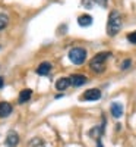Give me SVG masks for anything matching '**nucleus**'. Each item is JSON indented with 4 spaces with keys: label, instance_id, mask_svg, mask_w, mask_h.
Masks as SVG:
<instances>
[{
    "label": "nucleus",
    "instance_id": "9",
    "mask_svg": "<svg viewBox=\"0 0 136 147\" xmlns=\"http://www.w3.org/2000/svg\"><path fill=\"white\" fill-rule=\"evenodd\" d=\"M12 110H13V107H12L10 103L7 102H0V118H6L12 113Z\"/></svg>",
    "mask_w": 136,
    "mask_h": 147
},
{
    "label": "nucleus",
    "instance_id": "13",
    "mask_svg": "<svg viewBox=\"0 0 136 147\" xmlns=\"http://www.w3.org/2000/svg\"><path fill=\"white\" fill-rule=\"evenodd\" d=\"M105 125V121L103 122V127ZM103 127H94L91 131H89V136L91 137H94V138H97V140H100V137H101V134L104 132V128Z\"/></svg>",
    "mask_w": 136,
    "mask_h": 147
},
{
    "label": "nucleus",
    "instance_id": "4",
    "mask_svg": "<svg viewBox=\"0 0 136 147\" xmlns=\"http://www.w3.org/2000/svg\"><path fill=\"white\" fill-rule=\"evenodd\" d=\"M100 99H101V91L98 88L86 90L82 96V100H86V102H95V100H100Z\"/></svg>",
    "mask_w": 136,
    "mask_h": 147
},
{
    "label": "nucleus",
    "instance_id": "7",
    "mask_svg": "<svg viewBox=\"0 0 136 147\" xmlns=\"http://www.w3.org/2000/svg\"><path fill=\"white\" fill-rule=\"evenodd\" d=\"M110 112L116 119L121 118L123 116V105L119 103V102H113L111 103V107H110Z\"/></svg>",
    "mask_w": 136,
    "mask_h": 147
},
{
    "label": "nucleus",
    "instance_id": "11",
    "mask_svg": "<svg viewBox=\"0 0 136 147\" xmlns=\"http://www.w3.org/2000/svg\"><path fill=\"white\" fill-rule=\"evenodd\" d=\"M92 22H94V19H92L91 15H81L78 18V24H79L81 27H89Z\"/></svg>",
    "mask_w": 136,
    "mask_h": 147
},
{
    "label": "nucleus",
    "instance_id": "5",
    "mask_svg": "<svg viewBox=\"0 0 136 147\" xmlns=\"http://www.w3.org/2000/svg\"><path fill=\"white\" fill-rule=\"evenodd\" d=\"M5 144L7 147H16L19 144V136H18V132L16 131H9L7 132V136H6V140H5Z\"/></svg>",
    "mask_w": 136,
    "mask_h": 147
},
{
    "label": "nucleus",
    "instance_id": "18",
    "mask_svg": "<svg viewBox=\"0 0 136 147\" xmlns=\"http://www.w3.org/2000/svg\"><path fill=\"white\" fill-rule=\"evenodd\" d=\"M94 2L98 5V6H101V7H107V3H108V0H94Z\"/></svg>",
    "mask_w": 136,
    "mask_h": 147
},
{
    "label": "nucleus",
    "instance_id": "16",
    "mask_svg": "<svg viewBox=\"0 0 136 147\" xmlns=\"http://www.w3.org/2000/svg\"><path fill=\"white\" fill-rule=\"evenodd\" d=\"M94 0H82V6L85 7V9H91L92 6H94Z\"/></svg>",
    "mask_w": 136,
    "mask_h": 147
},
{
    "label": "nucleus",
    "instance_id": "19",
    "mask_svg": "<svg viewBox=\"0 0 136 147\" xmlns=\"http://www.w3.org/2000/svg\"><path fill=\"white\" fill-rule=\"evenodd\" d=\"M130 63H132V60H129V59H127V60H125V62L121 63V69H127V68L130 66Z\"/></svg>",
    "mask_w": 136,
    "mask_h": 147
},
{
    "label": "nucleus",
    "instance_id": "8",
    "mask_svg": "<svg viewBox=\"0 0 136 147\" xmlns=\"http://www.w3.org/2000/svg\"><path fill=\"white\" fill-rule=\"evenodd\" d=\"M51 69H53V66H51L50 62H43V63L38 65V68H37V74L44 77V75H48V74L51 72Z\"/></svg>",
    "mask_w": 136,
    "mask_h": 147
},
{
    "label": "nucleus",
    "instance_id": "15",
    "mask_svg": "<svg viewBox=\"0 0 136 147\" xmlns=\"http://www.w3.org/2000/svg\"><path fill=\"white\" fill-rule=\"evenodd\" d=\"M7 24H9V18L5 13H0V31L5 30L7 27Z\"/></svg>",
    "mask_w": 136,
    "mask_h": 147
},
{
    "label": "nucleus",
    "instance_id": "21",
    "mask_svg": "<svg viewBox=\"0 0 136 147\" xmlns=\"http://www.w3.org/2000/svg\"><path fill=\"white\" fill-rule=\"evenodd\" d=\"M97 147H103V144H101V140H97Z\"/></svg>",
    "mask_w": 136,
    "mask_h": 147
},
{
    "label": "nucleus",
    "instance_id": "6",
    "mask_svg": "<svg viewBox=\"0 0 136 147\" xmlns=\"http://www.w3.org/2000/svg\"><path fill=\"white\" fill-rule=\"evenodd\" d=\"M70 80V85H75V87H81V85L88 82V78L85 75H81V74H73V75L69 77Z\"/></svg>",
    "mask_w": 136,
    "mask_h": 147
},
{
    "label": "nucleus",
    "instance_id": "14",
    "mask_svg": "<svg viewBox=\"0 0 136 147\" xmlns=\"http://www.w3.org/2000/svg\"><path fill=\"white\" fill-rule=\"evenodd\" d=\"M29 147H45V143L41 138H32L29 141Z\"/></svg>",
    "mask_w": 136,
    "mask_h": 147
},
{
    "label": "nucleus",
    "instance_id": "1",
    "mask_svg": "<svg viewBox=\"0 0 136 147\" xmlns=\"http://www.w3.org/2000/svg\"><path fill=\"white\" fill-rule=\"evenodd\" d=\"M123 25V19L119 10H111L108 15V22H107V34L110 37H114Z\"/></svg>",
    "mask_w": 136,
    "mask_h": 147
},
{
    "label": "nucleus",
    "instance_id": "12",
    "mask_svg": "<svg viewBox=\"0 0 136 147\" xmlns=\"http://www.w3.org/2000/svg\"><path fill=\"white\" fill-rule=\"evenodd\" d=\"M31 96H32V91L29 90V88H25V90H22L21 91V94H19V103L22 105V103H27L29 99H31Z\"/></svg>",
    "mask_w": 136,
    "mask_h": 147
},
{
    "label": "nucleus",
    "instance_id": "20",
    "mask_svg": "<svg viewBox=\"0 0 136 147\" xmlns=\"http://www.w3.org/2000/svg\"><path fill=\"white\" fill-rule=\"evenodd\" d=\"M3 85H5V78H3V77H0V88H2Z\"/></svg>",
    "mask_w": 136,
    "mask_h": 147
},
{
    "label": "nucleus",
    "instance_id": "10",
    "mask_svg": "<svg viewBox=\"0 0 136 147\" xmlns=\"http://www.w3.org/2000/svg\"><path fill=\"white\" fill-rule=\"evenodd\" d=\"M69 85H70V80H69V78H66V77L59 78V80L56 81V90L63 91V90H66V88L69 87Z\"/></svg>",
    "mask_w": 136,
    "mask_h": 147
},
{
    "label": "nucleus",
    "instance_id": "17",
    "mask_svg": "<svg viewBox=\"0 0 136 147\" xmlns=\"http://www.w3.org/2000/svg\"><path fill=\"white\" fill-rule=\"evenodd\" d=\"M127 40H129L132 44H136V31H135V32H130V34L127 35Z\"/></svg>",
    "mask_w": 136,
    "mask_h": 147
},
{
    "label": "nucleus",
    "instance_id": "3",
    "mask_svg": "<svg viewBox=\"0 0 136 147\" xmlns=\"http://www.w3.org/2000/svg\"><path fill=\"white\" fill-rule=\"evenodd\" d=\"M69 59H70L72 63L82 65L86 60V50L82 49V47H73V49H70V52H69Z\"/></svg>",
    "mask_w": 136,
    "mask_h": 147
},
{
    "label": "nucleus",
    "instance_id": "2",
    "mask_svg": "<svg viewBox=\"0 0 136 147\" xmlns=\"http://www.w3.org/2000/svg\"><path fill=\"white\" fill-rule=\"evenodd\" d=\"M111 57V53L110 52H101V53H97L92 60H91V63H89V68L97 72V74H101L104 72L105 69V62H107V59Z\"/></svg>",
    "mask_w": 136,
    "mask_h": 147
}]
</instances>
